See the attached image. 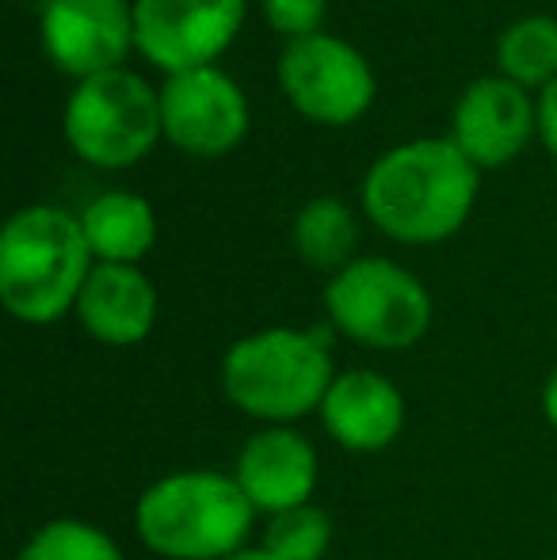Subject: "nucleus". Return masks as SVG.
<instances>
[{
    "mask_svg": "<svg viewBox=\"0 0 557 560\" xmlns=\"http://www.w3.org/2000/svg\"><path fill=\"white\" fill-rule=\"evenodd\" d=\"M477 199V164L451 138L397 145L363 179L374 229L397 244H439L466 225Z\"/></svg>",
    "mask_w": 557,
    "mask_h": 560,
    "instance_id": "1",
    "label": "nucleus"
},
{
    "mask_svg": "<svg viewBox=\"0 0 557 560\" xmlns=\"http://www.w3.org/2000/svg\"><path fill=\"white\" fill-rule=\"evenodd\" d=\"M256 508L233 472L176 469L141 488L138 541L161 560H225L248 546Z\"/></svg>",
    "mask_w": 557,
    "mask_h": 560,
    "instance_id": "2",
    "label": "nucleus"
},
{
    "mask_svg": "<svg viewBox=\"0 0 557 560\" xmlns=\"http://www.w3.org/2000/svg\"><path fill=\"white\" fill-rule=\"evenodd\" d=\"M340 374L325 332L260 328L222 354V397L260 428H298L321 412L333 377Z\"/></svg>",
    "mask_w": 557,
    "mask_h": 560,
    "instance_id": "3",
    "label": "nucleus"
},
{
    "mask_svg": "<svg viewBox=\"0 0 557 560\" xmlns=\"http://www.w3.org/2000/svg\"><path fill=\"white\" fill-rule=\"evenodd\" d=\"M92 267L81 218L61 207H23L0 233V302L20 325H54L77 310Z\"/></svg>",
    "mask_w": 557,
    "mask_h": 560,
    "instance_id": "4",
    "label": "nucleus"
},
{
    "mask_svg": "<svg viewBox=\"0 0 557 560\" xmlns=\"http://www.w3.org/2000/svg\"><path fill=\"white\" fill-rule=\"evenodd\" d=\"M328 325L371 351H409L431 328V294L394 259L363 256L325 287Z\"/></svg>",
    "mask_w": 557,
    "mask_h": 560,
    "instance_id": "5",
    "label": "nucleus"
},
{
    "mask_svg": "<svg viewBox=\"0 0 557 560\" xmlns=\"http://www.w3.org/2000/svg\"><path fill=\"white\" fill-rule=\"evenodd\" d=\"M161 133V96L130 69L89 77L69 96L66 138L92 168H130Z\"/></svg>",
    "mask_w": 557,
    "mask_h": 560,
    "instance_id": "6",
    "label": "nucleus"
},
{
    "mask_svg": "<svg viewBox=\"0 0 557 560\" xmlns=\"http://www.w3.org/2000/svg\"><path fill=\"white\" fill-rule=\"evenodd\" d=\"M279 84L290 107L321 126H348L374 104V73L351 43L333 35H305L287 43Z\"/></svg>",
    "mask_w": 557,
    "mask_h": 560,
    "instance_id": "7",
    "label": "nucleus"
},
{
    "mask_svg": "<svg viewBox=\"0 0 557 560\" xmlns=\"http://www.w3.org/2000/svg\"><path fill=\"white\" fill-rule=\"evenodd\" d=\"M245 0H135V46L169 77L214 66L237 38Z\"/></svg>",
    "mask_w": 557,
    "mask_h": 560,
    "instance_id": "8",
    "label": "nucleus"
},
{
    "mask_svg": "<svg viewBox=\"0 0 557 560\" xmlns=\"http://www.w3.org/2000/svg\"><path fill=\"white\" fill-rule=\"evenodd\" d=\"M156 96L164 138L192 156H225L248 130L245 92L214 66L169 77Z\"/></svg>",
    "mask_w": 557,
    "mask_h": 560,
    "instance_id": "9",
    "label": "nucleus"
},
{
    "mask_svg": "<svg viewBox=\"0 0 557 560\" xmlns=\"http://www.w3.org/2000/svg\"><path fill=\"white\" fill-rule=\"evenodd\" d=\"M43 46L46 58L77 81L123 69L135 46V8L127 0H50Z\"/></svg>",
    "mask_w": 557,
    "mask_h": 560,
    "instance_id": "10",
    "label": "nucleus"
},
{
    "mask_svg": "<svg viewBox=\"0 0 557 560\" xmlns=\"http://www.w3.org/2000/svg\"><path fill=\"white\" fill-rule=\"evenodd\" d=\"M233 480L256 515H279V511L313 503L321 480V457L317 446L298 428H256L241 443L233 457Z\"/></svg>",
    "mask_w": 557,
    "mask_h": 560,
    "instance_id": "11",
    "label": "nucleus"
},
{
    "mask_svg": "<svg viewBox=\"0 0 557 560\" xmlns=\"http://www.w3.org/2000/svg\"><path fill=\"white\" fill-rule=\"evenodd\" d=\"M538 130V107L508 77H481L459 96L451 115V141L477 164L500 168L527 149Z\"/></svg>",
    "mask_w": 557,
    "mask_h": 560,
    "instance_id": "12",
    "label": "nucleus"
},
{
    "mask_svg": "<svg viewBox=\"0 0 557 560\" xmlns=\"http://www.w3.org/2000/svg\"><path fill=\"white\" fill-rule=\"evenodd\" d=\"M317 420L348 454H382L405 431V393L382 370H340L321 400Z\"/></svg>",
    "mask_w": 557,
    "mask_h": 560,
    "instance_id": "13",
    "label": "nucleus"
},
{
    "mask_svg": "<svg viewBox=\"0 0 557 560\" xmlns=\"http://www.w3.org/2000/svg\"><path fill=\"white\" fill-rule=\"evenodd\" d=\"M77 325L104 347H138L156 325V287L127 264H96L73 310Z\"/></svg>",
    "mask_w": 557,
    "mask_h": 560,
    "instance_id": "14",
    "label": "nucleus"
},
{
    "mask_svg": "<svg viewBox=\"0 0 557 560\" xmlns=\"http://www.w3.org/2000/svg\"><path fill=\"white\" fill-rule=\"evenodd\" d=\"M84 241L96 264H127L149 256L156 244V218L141 195L135 191H104L84 207L81 214Z\"/></svg>",
    "mask_w": 557,
    "mask_h": 560,
    "instance_id": "15",
    "label": "nucleus"
},
{
    "mask_svg": "<svg viewBox=\"0 0 557 560\" xmlns=\"http://www.w3.org/2000/svg\"><path fill=\"white\" fill-rule=\"evenodd\" d=\"M290 241L302 264H310L313 271L340 275L348 264H356V244H359V225L351 218V210L340 199H321L305 202L290 229Z\"/></svg>",
    "mask_w": 557,
    "mask_h": 560,
    "instance_id": "16",
    "label": "nucleus"
},
{
    "mask_svg": "<svg viewBox=\"0 0 557 560\" xmlns=\"http://www.w3.org/2000/svg\"><path fill=\"white\" fill-rule=\"evenodd\" d=\"M500 73L520 89L557 81V20L550 15H527L500 35L497 46Z\"/></svg>",
    "mask_w": 557,
    "mask_h": 560,
    "instance_id": "17",
    "label": "nucleus"
},
{
    "mask_svg": "<svg viewBox=\"0 0 557 560\" xmlns=\"http://www.w3.org/2000/svg\"><path fill=\"white\" fill-rule=\"evenodd\" d=\"M15 560H127V553L100 523L61 515L35 526Z\"/></svg>",
    "mask_w": 557,
    "mask_h": 560,
    "instance_id": "18",
    "label": "nucleus"
},
{
    "mask_svg": "<svg viewBox=\"0 0 557 560\" xmlns=\"http://www.w3.org/2000/svg\"><path fill=\"white\" fill-rule=\"evenodd\" d=\"M336 526L325 508L302 503V508L279 511L264 518L260 549L276 560H325L333 549Z\"/></svg>",
    "mask_w": 557,
    "mask_h": 560,
    "instance_id": "19",
    "label": "nucleus"
},
{
    "mask_svg": "<svg viewBox=\"0 0 557 560\" xmlns=\"http://www.w3.org/2000/svg\"><path fill=\"white\" fill-rule=\"evenodd\" d=\"M264 15L268 23L282 35L305 38V35H317L321 20H325V0H264Z\"/></svg>",
    "mask_w": 557,
    "mask_h": 560,
    "instance_id": "20",
    "label": "nucleus"
},
{
    "mask_svg": "<svg viewBox=\"0 0 557 560\" xmlns=\"http://www.w3.org/2000/svg\"><path fill=\"white\" fill-rule=\"evenodd\" d=\"M538 133H543L546 149L557 156V81H550L538 96Z\"/></svg>",
    "mask_w": 557,
    "mask_h": 560,
    "instance_id": "21",
    "label": "nucleus"
},
{
    "mask_svg": "<svg viewBox=\"0 0 557 560\" xmlns=\"http://www.w3.org/2000/svg\"><path fill=\"white\" fill-rule=\"evenodd\" d=\"M538 405H543V416L546 423L557 431V366L550 370V377L543 382V397H538Z\"/></svg>",
    "mask_w": 557,
    "mask_h": 560,
    "instance_id": "22",
    "label": "nucleus"
},
{
    "mask_svg": "<svg viewBox=\"0 0 557 560\" xmlns=\"http://www.w3.org/2000/svg\"><path fill=\"white\" fill-rule=\"evenodd\" d=\"M225 560H276V557H268L260 546H245L241 553H233V557H225Z\"/></svg>",
    "mask_w": 557,
    "mask_h": 560,
    "instance_id": "23",
    "label": "nucleus"
}]
</instances>
